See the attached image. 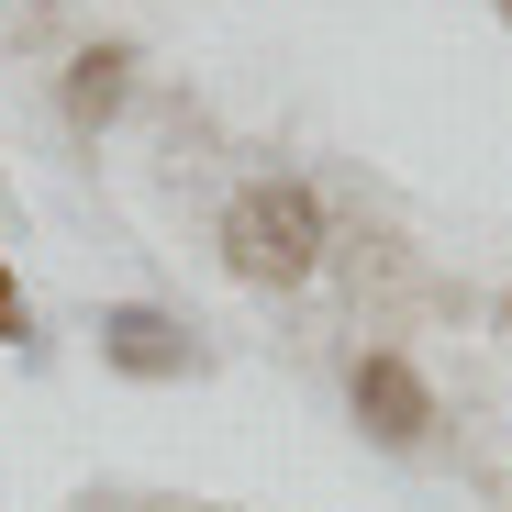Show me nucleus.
I'll return each instance as SVG.
<instances>
[{
  "mask_svg": "<svg viewBox=\"0 0 512 512\" xmlns=\"http://www.w3.org/2000/svg\"><path fill=\"white\" fill-rule=\"evenodd\" d=\"M223 268L256 290H301L323 268V201L301 179H245L223 201Z\"/></svg>",
  "mask_w": 512,
  "mask_h": 512,
  "instance_id": "obj_1",
  "label": "nucleus"
},
{
  "mask_svg": "<svg viewBox=\"0 0 512 512\" xmlns=\"http://www.w3.org/2000/svg\"><path fill=\"white\" fill-rule=\"evenodd\" d=\"M357 423H368V435L379 446H423V423H435V390H423L412 379V357H357Z\"/></svg>",
  "mask_w": 512,
  "mask_h": 512,
  "instance_id": "obj_2",
  "label": "nucleus"
},
{
  "mask_svg": "<svg viewBox=\"0 0 512 512\" xmlns=\"http://www.w3.org/2000/svg\"><path fill=\"white\" fill-rule=\"evenodd\" d=\"M101 357L123 379H179L190 368V334L167 323V312H145V301H123V312H101Z\"/></svg>",
  "mask_w": 512,
  "mask_h": 512,
  "instance_id": "obj_3",
  "label": "nucleus"
},
{
  "mask_svg": "<svg viewBox=\"0 0 512 512\" xmlns=\"http://www.w3.org/2000/svg\"><path fill=\"white\" fill-rule=\"evenodd\" d=\"M123 90H134V56H123V45H90V56L67 67V123H78V134L112 123V112H123Z\"/></svg>",
  "mask_w": 512,
  "mask_h": 512,
  "instance_id": "obj_4",
  "label": "nucleus"
},
{
  "mask_svg": "<svg viewBox=\"0 0 512 512\" xmlns=\"http://www.w3.org/2000/svg\"><path fill=\"white\" fill-rule=\"evenodd\" d=\"M23 334H34V312H23V290H12V279H0V346H23Z\"/></svg>",
  "mask_w": 512,
  "mask_h": 512,
  "instance_id": "obj_5",
  "label": "nucleus"
}]
</instances>
